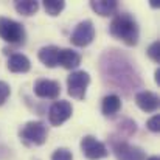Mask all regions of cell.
I'll list each match as a JSON object with an SVG mask.
<instances>
[{"label": "cell", "mask_w": 160, "mask_h": 160, "mask_svg": "<svg viewBox=\"0 0 160 160\" xmlns=\"http://www.w3.org/2000/svg\"><path fill=\"white\" fill-rule=\"evenodd\" d=\"M64 8H65V2H62V0H44V9L52 17L59 16Z\"/></svg>", "instance_id": "cell-17"}, {"label": "cell", "mask_w": 160, "mask_h": 160, "mask_svg": "<svg viewBox=\"0 0 160 160\" xmlns=\"http://www.w3.org/2000/svg\"><path fill=\"white\" fill-rule=\"evenodd\" d=\"M58 64L62 65V67L67 68V70L76 68V67L81 64V54L76 53V52H73L72 48H61Z\"/></svg>", "instance_id": "cell-14"}, {"label": "cell", "mask_w": 160, "mask_h": 160, "mask_svg": "<svg viewBox=\"0 0 160 160\" xmlns=\"http://www.w3.org/2000/svg\"><path fill=\"white\" fill-rule=\"evenodd\" d=\"M47 135H48V131H47V126L42 121H28L20 129V138L28 145L41 146V145L45 143Z\"/></svg>", "instance_id": "cell-4"}, {"label": "cell", "mask_w": 160, "mask_h": 160, "mask_svg": "<svg viewBox=\"0 0 160 160\" xmlns=\"http://www.w3.org/2000/svg\"><path fill=\"white\" fill-rule=\"evenodd\" d=\"M34 93L39 98L54 100L61 93V86L58 81H53V79H38L34 82Z\"/></svg>", "instance_id": "cell-9"}, {"label": "cell", "mask_w": 160, "mask_h": 160, "mask_svg": "<svg viewBox=\"0 0 160 160\" xmlns=\"http://www.w3.org/2000/svg\"><path fill=\"white\" fill-rule=\"evenodd\" d=\"M146 160H160L157 156H152V157H149V159H146Z\"/></svg>", "instance_id": "cell-23"}, {"label": "cell", "mask_w": 160, "mask_h": 160, "mask_svg": "<svg viewBox=\"0 0 160 160\" xmlns=\"http://www.w3.org/2000/svg\"><path fill=\"white\" fill-rule=\"evenodd\" d=\"M146 128H148L151 132H159V129H160V117H159V113L152 115V117L148 120Z\"/></svg>", "instance_id": "cell-20"}, {"label": "cell", "mask_w": 160, "mask_h": 160, "mask_svg": "<svg viewBox=\"0 0 160 160\" xmlns=\"http://www.w3.org/2000/svg\"><path fill=\"white\" fill-rule=\"evenodd\" d=\"M89 84H90V75L87 72H84V70L72 72L67 78L68 95L72 98H76V100H84Z\"/></svg>", "instance_id": "cell-3"}, {"label": "cell", "mask_w": 160, "mask_h": 160, "mask_svg": "<svg viewBox=\"0 0 160 160\" xmlns=\"http://www.w3.org/2000/svg\"><path fill=\"white\" fill-rule=\"evenodd\" d=\"M135 104L140 107L143 112H156L159 109L160 100L159 97L154 93V92H149V90H142L135 95Z\"/></svg>", "instance_id": "cell-10"}, {"label": "cell", "mask_w": 160, "mask_h": 160, "mask_svg": "<svg viewBox=\"0 0 160 160\" xmlns=\"http://www.w3.org/2000/svg\"><path fill=\"white\" fill-rule=\"evenodd\" d=\"M0 38L8 44H23L27 33L22 23L9 17H0Z\"/></svg>", "instance_id": "cell-2"}, {"label": "cell", "mask_w": 160, "mask_h": 160, "mask_svg": "<svg viewBox=\"0 0 160 160\" xmlns=\"http://www.w3.org/2000/svg\"><path fill=\"white\" fill-rule=\"evenodd\" d=\"M52 160H73V154L67 148H59L52 154Z\"/></svg>", "instance_id": "cell-19"}, {"label": "cell", "mask_w": 160, "mask_h": 160, "mask_svg": "<svg viewBox=\"0 0 160 160\" xmlns=\"http://www.w3.org/2000/svg\"><path fill=\"white\" fill-rule=\"evenodd\" d=\"M14 8L22 16H33L39 9V2H36V0H22V2H16Z\"/></svg>", "instance_id": "cell-16"}, {"label": "cell", "mask_w": 160, "mask_h": 160, "mask_svg": "<svg viewBox=\"0 0 160 160\" xmlns=\"http://www.w3.org/2000/svg\"><path fill=\"white\" fill-rule=\"evenodd\" d=\"M156 82H157V84L160 86V67L157 68V70H156Z\"/></svg>", "instance_id": "cell-22"}, {"label": "cell", "mask_w": 160, "mask_h": 160, "mask_svg": "<svg viewBox=\"0 0 160 160\" xmlns=\"http://www.w3.org/2000/svg\"><path fill=\"white\" fill-rule=\"evenodd\" d=\"M109 31L110 34L121 41L123 44H126L128 47H134L138 44V38H140V28H138V23L137 20L128 14V12H121V14H117L112 22H110V27H109Z\"/></svg>", "instance_id": "cell-1"}, {"label": "cell", "mask_w": 160, "mask_h": 160, "mask_svg": "<svg viewBox=\"0 0 160 160\" xmlns=\"http://www.w3.org/2000/svg\"><path fill=\"white\" fill-rule=\"evenodd\" d=\"M95 39V27L92 20H82L76 25L70 36V42L76 47H87Z\"/></svg>", "instance_id": "cell-5"}, {"label": "cell", "mask_w": 160, "mask_h": 160, "mask_svg": "<svg viewBox=\"0 0 160 160\" xmlns=\"http://www.w3.org/2000/svg\"><path fill=\"white\" fill-rule=\"evenodd\" d=\"M120 109H121V100H120L118 95L110 93V95H106L103 98V103H101V112H103V115L113 117L115 113H118Z\"/></svg>", "instance_id": "cell-15"}, {"label": "cell", "mask_w": 160, "mask_h": 160, "mask_svg": "<svg viewBox=\"0 0 160 160\" xmlns=\"http://www.w3.org/2000/svg\"><path fill=\"white\" fill-rule=\"evenodd\" d=\"M112 151H113L117 160H146L145 151L142 148L131 145L128 142H123V140L113 143Z\"/></svg>", "instance_id": "cell-7"}, {"label": "cell", "mask_w": 160, "mask_h": 160, "mask_svg": "<svg viewBox=\"0 0 160 160\" xmlns=\"http://www.w3.org/2000/svg\"><path fill=\"white\" fill-rule=\"evenodd\" d=\"M9 93H11L9 86H8L5 81H0V106H2V104H5V101L8 100Z\"/></svg>", "instance_id": "cell-21"}, {"label": "cell", "mask_w": 160, "mask_h": 160, "mask_svg": "<svg viewBox=\"0 0 160 160\" xmlns=\"http://www.w3.org/2000/svg\"><path fill=\"white\" fill-rule=\"evenodd\" d=\"M148 56L156 62V64H160V41H156L152 42L149 47H148Z\"/></svg>", "instance_id": "cell-18"}, {"label": "cell", "mask_w": 160, "mask_h": 160, "mask_svg": "<svg viewBox=\"0 0 160 160\" xmlns=\"http://www.w3.org/2000/svg\"><path fill=\"white\" fill-rule=\"evenodd\" d=\"M73 113V107L68 101L65 100H59L54 101L50 110H48V120L52 123V126H61L62 123H65Z\"/></svg>", "instance_id": "cell-8"}, {"label": "cell", "mask_w": 160, "mask_h": 160, "mask_svg": "<svg viewBox=\"0 0 160 160\" xmlns=\"http://www.w3.org/2000/svg\"><path fill=\"white\" fill-rule=\"evenodd\" d=\"M90 8L103 17L113 16L118 9V2L117 0H92L90 2Z\"/></svg>", "instance_id": "cell-13"}, {"label": "cell", "mask_w": 160, "mask_h": 160, "mask_svg": "<svg viewBox=\"0 0 160 160\" xmlns=\"http://www.w3.org/2000/svg\"><path fill=\"white\" fill-rule=\"evenodd\" d=\"M31 68L30 59L22 53H14L8 59V70L12 73H27Z\"/></svg>", "instance_id": "cell-11"}, {"label": "cell", "mask_w": 160, "mask_h": 160, "mask_svg": "<svg viewBox=\"0 0 160 160\" xmlns=\"http://www.w3.org/2000/svg\"><path fill=\"white\" fill-rule=\"evenodd\" d=\"M81 151H82L84 157L89 160H100L109 156L106 145L101 143L100 140H97L92 135H86L81 140Z\"/></svg>", "instance_id": "cell-6"}, {"label": "cell", "mask_w": 160, "mask_h": 160, "mask_svg": "<svg viewBox=\"0 0 160 160\" xmlns=\"http://www.w3.org/2000/svg\"><path fill=\"white\" fill-rule=\"evenodd\" d=\"M59 52H61L59 47H56V45H47V47H42V48L39 50L38 58H39V61H41L44 65H47V67H50V68H54V67L59 65V64H58Z\"/></svg>", "instance_id": "cell-12"}]
</instances>
